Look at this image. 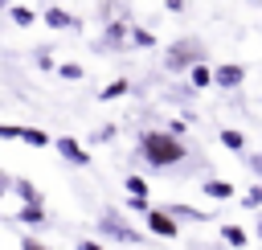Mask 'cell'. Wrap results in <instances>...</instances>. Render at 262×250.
<instances>
[{
    "label": "cell",
    "instance_id": "20",
    "mask_svg": "<svg viewBox=\"0 0 262 250\" xmlns=\"http://www.w3.org/2000/svg\"><path fill=\"white\" fill-rule=\"evenodd\" d=\"M168 213L180 221V217H188V221H205V213L201 209H192V205H168Z\"/></svg>",
    "mask_w": 262,
    "mask_h": 250
},
{
    "label": "cell",
    "instance_id": "9",
    "mask_svg": "<svg viewBox=\"0 0 262 250\" xmlns=\"http://www.w3.org/2000/svg\"><path fill=\"white\" fill-rule=\"evenodd\" d=\"M201 193H205V197H209V201H229V197H233V193H237V189H233V184H229V180H221V176H217V180H213V176H209V180H205V184H201Z\"/></svg>",
    "mask_w": 262,
    "mask_h": 250
},
{
    "label": "cell",
    "instance_id": "28",
    "mask_svg": "<svg viewBox=\"0 0 262 250\" xmlns=\"http://www.w3.org/2000/svg\"><path fill=\"white\" fill-rule=\"evenodd\" d=\"M78 250H102V242H94V238H82V242H78Z\"/></svg>",
    "mask_w": 262,
    "mask_h": 250
},
{
    "label": "cell",
    "instance_id": "16",
    "mask_svg": "<svg viewBox=\"0 0 262 250\" xmlns=\"http://www.w3.org/2000/svg\"><path fill=\"white\" fill-rule=\"evenodd\" d=\"M8 20H12L16 29H29V25L37 20V12H33V8H25V4H12V8H8Z\"/></svg>",
    "mask_w": 262,
    "mask_h": 250
},
{
    "label": "cell",
    "instance_id": "11",
    "mask_svg": "<svg viewBox=\"0 0 262 250\" xmlns=\"http://www.w3.org/2000/svg\"><path fill=\"white\" fill-rule=\"evenodd\" d=\"M221 242L233 246V250H246L250 246V234H246V225H221Z\"/></svg>",
    "mask_w": 262,
    "mask_h": 250
},
{
    "label": "cell",
    "instance_id": "14",
    "mask_svg": "<svg viewBox=\"0 0 262 250\" xmlns=\"http://www.w3.org/2000/svg\"><path fill=\"white\" fill-rule=\"evenodd\" d=\"M127 90H131V82H127V78H115V82H106V86L98 90V98H102V102H115V98H123Z\"/></svg>",
    "mask_w": 262,
    "mask_h": 250
},
{
    "label": "cell",
    "instance_id": "5",
    "mask_svg": "<svg viewBox=\"0 0 262 250\" xmlns=\"http://www.w3.org/2000/svg\"><path fill=\"white\" fill-rule=\"evenodd\" d=\"M246 82V61H217L213 66V86L217 90H237Z\"/></svg>",
    "mask_w": 262,
    "mask_h": 250
},
{
    "label": "cell",
    "instance_id": "22",
    "mask_svg": "<svg viewBox=\"0 0 262 250\" xmlns=\"http://www.w3.org/2000/svg\"><path fill=\"white\" fill-rule=\"evenodd\" d=\"M123 184H127V193H131V197H147V193H151V189H147V180H143V176H135V172H131Z\"/></svg>",
    "mask_w": 262,
    "mask_h": 250
},
{
    "label": "cell",
    "instance_id": "8",
    "mask_svg": "<svg viewBox=\"0 0 262 250\" xmlns=\"http://www.w3.org/2000/svg\"><path fill=\"white\" fill-rule=\"evenodd\" d=\"M41 20H45L49 29H82V20H78L74 12H66V8H45Z\"/></svg>",
    "mask_w": 262,
    "mask_h": 250
},
{
    "label": "cell",
    "instance_id": "30",
    "mask_svg": "<svg viewBox=\"0 0 262 250\" xmlns=\"http://www.w3.org/2000/svg\"><path fill=\"white\" fill-rule=\"evenodd\" d=\"M8 8H12V4H8V0H0V12H8Z\"/></svg>",
    "mask_w": 262,
    "mask_h": 250
},
{
    "label": "cell",
    "instance_id": "19",
    "mask_svg": "<svg viewBox=\"0 0 262 250\" xmlns=\"http://www.w3.org/2000/svg\"><path fill=\"white\" fill-rule=\"evenodd\" d=\"M57 74H61L66 82H82V78H86V70H82L78 61H61V66H57Z\"/></svg>",
    "mask_w": 262,
    "mask_h": 250
},
{
    "label": "cell",
    "instance_id": "24",
    "mask_svg": "<svg viewBox=\"0 0 262 250\" xmlns=\"http://www.w3.org/2000/svg\"><path fill=\"white\" fill-rule=\"evenodd\" d=\"M246 164H250V172L262 180V152H254V156H246Z\"/></svg>",
    "mask_w": 262,
    "mask_h": 250
},
{
    "label": "cell",
    "instance_id": "26",
    "mask_svg": "<svg viewBox=\"0 0 262 250\" xmlns=\"http://www.w3.org/2000/svg\"><path fill=\"white\" fill-rule=\"evenodd\" d=\"M127 205H131V209H135V213H147V209H151V201H147V197H131V201H127Z\"/></svg>",
    "mask_w": 262,
    "mask_h": 250
},
{
    "label": "cell",
    "instance_id": "21",
    "mask_svg": "<svg viewBox=\"0 0 262 250\" xmlns=\"http://www.w3.org/2000/svg\"><path fill=\"white\" fill-rule=\"evenodd\" d=\"M242 205H246V209H262V180L250 184V189L242 193Z\"/></svg>",
    "mask_w": 262,
    "mask_h": 250
},
{
    "label": "cell",
    "instance_id": "18",
    "mask_svg": "<svg viewBox=\"0 0 262 250\" xmlns=\"http://www.w3.org/2000/svg\"><path fill=\"white\" fill-rule=\"evenodd\" d=\"M131 45H135V49H151V45H156V33H151V29H135V25H131Z\"/></svg>",
    "mask_w": 262,
    "mask_h": 250
},
{
    "label": "cell",
    "instance_id": "1",
    "mask_svg": "<svg viewBox=\"0 0 262 250\" xmlns=\"http://www.w3.org/2000/svg\"><path fill=\"white\" fill-rule=\"evenodd\" d=\"M139 156H143L151 168H172V164L188 160V148L180 143V135L151 127V131H139Z\"/></svg>",
    "mask_w": 262,
    "mask_h": 250
},
{
    "label": "cell",
    "instance_id": "4",
    "mask_svg": "<svg viewBox=\"0 0 262 250\" xmlns=\"http://www.w3.org/2000/svg\"><path fill=\"white\" fill-rule=\"evenodd\" d=\"M143 225H147V234H156V238H164V242H172V238H180V221L168 213V209H147L143 213Z\"/></svg>",
    "mask_w": 262,
    "mask_h": 250
},
{
    "label": "cell",
    "instance_id": "7",
    "mask_svg": "<svg viewBox=\"0 0 262 250\" xmlns=\"http://www.w3.org/2000/svg\"><path fill=\"white\" fill-rule=\"evenodd\" d=\"M98 45H102V49H123V45H131V25H127V20H111Z\"/></svg>",
    "mask_w": 262,
    "mask_h": 250
},
{
    "label": "cell",
    "instance_id": "6",
    "mask_svg": "<svg viewBox=\"0 0 262 250\" xmlns=\"http://www.w3.org/2000/svg\"><path fill=\"white\" fill-rule=\"evenodd\" d=\"M53 148H57V156H61L66 164H74V168H86V164H90V152H86L74 135H57V139H53Z\"/></svg>",
    "mask_w": 262,
    "mask_h": 250
},
{
    "label": "cell",
    "instance_id": "10",
    "mask_svg": "<svg viewBox=\"0 0 262 250\" xmlns=\"http://www.w3.org/2000/svg\"><path fill=\"white\" fill-rule=\"evenodd\" d=\"M188 86H192V90H205V86H213V66H209V61H196V66L188 70Z\"/></svg>",
    "mask_w": 262,
    "mask_h": 250
},
{
    "label": "cell",
    "instance_id": "17",
    "mask_svg": "<svg viewBox=\"0 0 262 250\" xmlns=\"http://www.w3.org/2000/svg\"><path fill=\"white\" fill-rule=\"evenodd\" d=\"M20 143H33V148H49L53 139H49V131H41V127H20Z\"/></svg>",
    "mask_w": 262,
    "mask_h": 250
},
{
    "label": "cell",
    "instance_id": "27",
    "mask_svg": "<svg viewBox=\"0 0 262 250\" xmlns=\"http://www.w3.org/2000/svg\"><path fill=\"white\" fill-rule=\"evenodd\" d=\"M37 70H57V61L49 53H37Z\"/></svg>",
    "mask_w": 262,
    "mask_h": 250
},
{
    "label": "cell",
    "instance_id": "12",
    "mask_svg": "<svg viewBox=\"0 0 262 250\" xmlns=\"http://www.w3.org/2000/svg\"><path fill=\"white\" fill-rule=\"evenodd\" d=\"M16 221H20V225H33V230L45 225V205H20V209H16Z\"/></svg>",
    "mask_w": 262,
    "mask_h": 250
},
{
    "label": "cell",
    "instance_id": "3",
    "mask_svg": "<svg viewBox=\"0 0 262 250\" xmlns=\"http://www.w3.org/2000/svg\"><path fill=\"white\" fill-rule=\"evenodd\" d=\"M98 234L102 238H115V242H143V230H135V225H127L123 221V213H115V209H102L98 213Z\"/></svg>",
    "mask_w": 262,
    "mask_h": 250
},
{
    "label": "cell",
    "instance_id": "29",
    "mask_svg": "<svg viewBox=\"0 0 262 250\" xmlns=\"http://www.w3.org/2000/svg\"><path fill=\"white\" fill-rule=\"evenodd\" d=\"M164 8L168 12H184V0H164Z\"/></svg>",
    "mask_w": 262,
    "mask_h": 250
},
{
    "label": "cell",
    "instance_id": "2",
    "mask_svg": "<svg viewBox=\"0 0 262 250\" xmlns=\"http://www.w3.org/2000/svg\"><path fill=\"white\" fill-rule=\"evenodd\" d=\"M196 61H209V57H205V45H201L196 37H180V41H172V45L164 49V70H168V74H188Z\"/></svg>",
    "mask_w": 262,
    "mask_h": 250
},
{
    "label": "cell",
    "instance_id": "31",
    "mask_svg": "<svg viewBox=\"0 0 262 250\" xmlns=\"http://www.w3.org/2000/svg\"><path fill=\"white\" fill-rule=\"evenodd\" d=\"M254 234H258V238H262V221H258V230H254Z\"/></svg>",
    "mask_w": 262,
    "mask_h": 250
},
{
    "label": "cell",
    "instance_id": "15",
    "mask_svg": "<svg viewBox=\"0 0 262 250\" xmlns=\"http://www.w3.org/2000/svg\"><path fill=\"white\" fill-rule=\"evenodd\" d=\"M12 189H16V197H20L25 205H41V189H37L33 180H12Z\"/></svg>",
    "mask_w": 262,
    "mask_h": 250
},
{
    "label": "cell",
    "instance_id": "13",
    "mask_svg": "<svg viewBox=\"0 0 262 250\" xmlns=\"http://www.w3.org/2000/svg\"><path fill=\"white\" fill-rule=\"evenodd\" d=\"M217 139H221V148H229V152H246V135H242L237 127H221Z\"/></svg>",
    "mask_w": 262,
    "mask_h": 250
},
{
    "label": "cell",
    "instance_id": "23",
    "mask_svg": "<svg viewBox=\"0 0 262 250\" xmlns=\"http://www.w3.org/2000/svg\"><path fill=\"white\" fill-rule=\"evenodd\" d=\"M20 250H49V246H45L41 238H33V234H25V238H20Z\"/></svg>",
    "mask_w": 262,
    "mask_h": 250
},
{
    "label": "cell",
    "instance_id": "25",
    "mask_svg": "<svg viewBox=\"0 0 262 250\" xmlns=\"http://www.w3.org/2000/svg\"><path fill=\"white\" fill-rule=\"evenodd\" d=\"M94 139H98V143H106V139H115V123H106V127H98V131H94Z\"/></svg>",
    "mask_w": 262,
    "mask_h": 250
}]
</instances>
